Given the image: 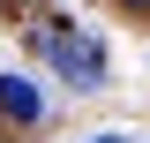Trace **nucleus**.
<instances>
[{"instance_id": "nucleus-2", "label": "nucleus", "mask_w": 150, "mask_h": 143, "mask_svg": "<svg viewBox=\"0 0 150 143\" xmlns=\"http://www.w3.org/2000/svg\"><path fill=\"white\" fill-rule=\"evenodd\" d=\"M0 113H15V121H38V113H45V98H38L23 75H0Z\"/></svg>"}, {"instance_id": "nucleus-4", "label": "nucleus", "mask_w": 150, "mask_h": 143, "mask_svg": "<svg viewBox=\"0 0 150 143\" xmlns=\"http://www.w3.org/2000/svg\"><path fill=\"white\" fill-rule=\"evenodd\" d=\"M90 143H120V136H90Z\"/></svg>"}, {"instance_id": "nucleus-1", "label": "nucleus", "mask_w": 150, "mask_h": 143, "mask_svg": "<svg viewBox=\"0 0 150 143\" xmlns=\"http://www.w3.org/2000/svg\"><path fill=\"white\" fill-rule=\"evenodd\" d=\"M38 53H53V68L68 75L75 90H98L105 83V45L90 30H38Z\"/></svg>"}, {"instance_id": "nucleus-3", "label": "nucleus", "mask_w": 150, "mask_h": 143, "mask_svg": "<svg viewBox=\"0 0 150 143\" xmlns=\"http://www.w3.org/2000/svg\"><path fill=\"white\" fill-rule=\"evenodd\" d=\"M120 8H135V15H150V0H120Z\"/></svg>"}]
</instances>
